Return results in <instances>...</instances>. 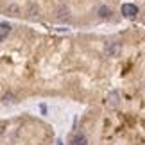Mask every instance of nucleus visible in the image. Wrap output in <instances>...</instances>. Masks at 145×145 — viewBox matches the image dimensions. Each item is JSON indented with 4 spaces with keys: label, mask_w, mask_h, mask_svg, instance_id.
Returning a JSON list of instances; mask_svg holds the SVG:
<instances>
[{
    "label": "nucleus",
    "mask_w": 145,
    "mask_h": 145,
    "mask_svg": "<svg viewBox=\"0 0 145 145\" xmlns=\"http://www.w3.org/2000/svg\"><path fill=\"white\" fill-rule=\"evenodd\" d=\"M108 14H111V11L106 7V5H102V7H100V16H108Z\"/></svg>",
    "instance_id": "4"
},
{
    "label": "nucleus",
    "mask_w": 145,
    "mask_h": 145,
    "mask_svg": "<svg viewBox=\"0 0 145 145\" xmlns=\"http://www.w3.org/2000/svg\"><path fill=\"white\" fill-rule=\"evenodd\" d=\"M9 32H11V25L9 24H0V43L9 36Z\"/></svg>",
    "instance_id": "2"
},
{
    "label": "nucleus",
    "mask_w": 145,
    "mask_h": 145,
    "mask_svg": "<svg viewBox=\"0 0 145 145\" xmlns=\"http://www.w3.org/2000/svg\"><path fill=\"white\" fill-rule=\"evenodd\" d=\"M120 11H122V14H124L125 18H135V16L138 14V7L135 4H124Z\"/></svg>",
    "instance_id": "1"
},
{
    "label": "nucleus",
    "mask_w": 145,
    "mask_h": 145,
    "mask_svg": "<svg viewBox=\"0 0 145 145\" xmlns=\"http://www.w3.org/2000/svg\"><path fill=\"white\" fill-rule=\"evenodd\" d=\"M72 145H88V140L84 135H75L72 138Z\"/></svg>",
    "instance_id": "3"
}]
</instances>
